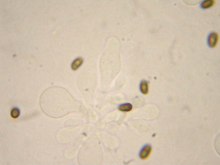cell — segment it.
I'll return each instance as SVG.
<instances>
[{
  "label": "cell",
  "instance_id": "1",
  "mask_svg": "<svg viewBox=\"0 0 220 165\" xmlns=\"http://www.w3.org/2000/svg\"><path fill=\"white\" fill-rule=\"evenodd\" d=\"M72 97L69 92L66 89L59 87L49 88L42 93L40 99V104L44 113L51 116L55 109Z\"/></svg>",
  "mask_w": 220,
  "mask_h": 165
},
{
  "label": "cell",
  "instance_id": "9",
  "mask_svg": "<svg viewBox=\"0 0 220 165\" xmlns=\"http://www.w3.org/2000/svg\"><path fill=\"white\" fill-rule=\"evenodd\" d=\"M20 111L19 109L16 107L13 108L10 113L11 117L14 118H16L19 117L20 114Z\"/></svg>",
  "mask_w": 220,
  "mask_h": 165
},
{
  "label": "cell",
  "instance_id": "2",
  "mask_svg": "<svg viewBox=\"0 0 220 165\" xmlns=\"http://www.w3.org/2000/svg\"><path fill=\"white\" fill-rule=\"evenodd\" d=\"M77 84L82 95H93L96 86V80L92 74L87 72L81 73L78 77Z\"/></svg>",
  "mask_w": 220,
  "mask_h": 165
},
{
  "label": "cell",
  "instance_id": "8",
  "mask_svg": "<svg viewBox=\"0 0 220 165\" xmlns=\"http://www.w3.org/2000/svg\"><path fill=\"white\" fill-rule=\"evenodd\" d=\"M215 3V1L213 0H207L204 1L201 4V8L203 9L210 8L213 6Z\"/></svg>",
  "mask_w": 220,
  "mask_h": 165
},
{
  "label": "cell",
  "instance_id": "5",
  "mask_svg": "<svg viewBox=\"0 0 220 165\" xmlns=\"http://www.w3.org/2000/svg\"><path fill=\"white\" fill-rule=\"evenodd\" d=\"M140 89L142 93L146 95L149 92V87L148 82L146 80H143L141 82L140 85Z\"/></svg>",
  "mask_w": 220,
  "mask_h": 165
},
{
  "label": "cell",
  "instance_id": "3",
  "mask_svg": "<svg viewBox=\"0 0 220 165\" xmlns=\"http://www.w3.org/2000/svg\"><path fill=\"white\" fill-rule=\"evenodd\" d=\"M152 151V147L149 145L144 146L141 150L140 153V158L143 160L147 159L149 156Z\"/></svg>",
  "mask_w": 220,
  "mask_h": 165
},
{
  "label": "cell",
  "instance_id": "6",
  "mask_svg": "<svg viewBox=\"0 0 220 165\" xmlns=\"http://www.w3.org/2000/svg\"><path fill=\"white\" fill-rule=\"evenodd\" d=\"M83 61V59L82 58H78L75 60L71 65L72 70L74 71L77 70L82 65Z\"/></svg>",
  "mask_w": 220,
  "mask_h": 165
},
{
  "label": "cell",
  "instance_id": "7",
  "mask_svg": "<svg viewBox=\"0 0 220 165\" xmlns=\"http://www.w3.org/2000/svg\"><path fill=\"white\" fill-rule=\"evenodd\" d=\"M133 106L130 103L124 104L120 105L118 108L119 110L123 112H129L133 109Z\"/></svg>",
  "mask_w": 220,
  "mask_h": 165
},
{
  "label": "cell",
  "instance_id": "4",
  "mask_svg": "<svg viewBox=\"0 0 220 165\" xmlns=\"http://www.w3.org/2000/svg\"><path fill=\"white\" fill-rule=\"evenodd\" d=\"M219 36L216 33H212L210 34L208 39V44L209 47L213 48L217 45L219 40Z\"/></svg>",
  "mask_w": 220,
  "mask_h": 165
}]
</instances>
